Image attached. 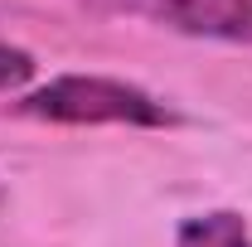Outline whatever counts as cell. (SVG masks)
<instances>
[{
    "label": "cell",
    "instance_id": "1",
    "mask_svg": "<svg viewBox=\"0 0 252 247\" xmlns=\"http://www.w3.org/2000/svg\"><path fill=\"white\" fill-rule=\"evenodd\" d=\"M20 112L54 126H175L180 117L136 83L102 73H63L34 88Z\"/></svg>",
    "mask_w": 252,
    "mask_h": 247
},
{
    "label": "cell",
    "instance_id": "2",
    "mask_svg": "<svg viewBox=\"0 0 252 247\" xmlns=\"http://www.w3.org/2000/svg\"><path fill=\"white\" fill-rule=\"evenodd\" d=\"M122 15H141L189 39L252 44V0H102Z\"/></svg>",
    "mask_w": 252,
    "mask_h": 247
},
{
    "label": "cell",
    "instance_id": "3",
    "mask_svg": "<svg viewBox=\"0 0 252 247\" xmlns=\"http://www.w3.org/2000/svg\"><path fill=\"white\" fill-rule=\"evenodd\" d=\"M175 247H252V228L243 214L233 209H214V214H194L180 223Z\"/></svg>",
    "mask_w": 252,
    "mask_h": 247
},
{
    "label": "cell",
    "instance_id": "4",
    "mask_svg": "<svg viewBox=\"0 0 252 247\" xmlns=\"http://www.w3.org/2000/svg\"><path fill=\"white\" fill-rule=\"evenodd\" d=\"M30 78H34V54L15 49V44H0V97L20 93Z\"/></svg>",
    "mask_w": 252,
    "mask_h": 247
}]
</instances>
